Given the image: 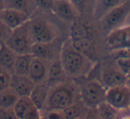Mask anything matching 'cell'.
Wrapping results in <instances>:
<instances>
[{
	"label": "cell",
	"mask_w": 130,
	"mask_h": 119,
	"mask_svg": "<svg viewBox=\"0 0 130 119\" xmlns=\"http://www.w3.org/2000/svg\"><path fill=\"white\" fill-rule=\"evenodd\" d=\"M59 60L67 77L74 81L86 77L94 67L93 60L75 50L69 38L62 43Z\"/></svg>",
	"instance_id": "cell-1"
},
{
	"label": "cell",
	"mask_w": 130,
	"mask_h": 119,
	"mask_svg": "<svg viewBox=\"0 0 130 119\" xmlns=\"http://www.w3.org/2000/svg\"><path fill=\"white\" fill-rule=\"evenodd\" d=\"M80 100L78 84L74 80L67 79L64 83L51 87L45 110H63Z\"/></svg>",
	"instance_id": "cell-2"
},
{
	"label": "cell",
	"mask_w": 130,
	"mask_h": 119,
	"mask_svg": "<svg viewBox=\"0 0 130 119\" xmlns=\"http://www.w3.org/2000/svg\"><path fill=\"white\" fill-rule=\"evenodd\" d=\"M27 29L33 44L50 43L58 39L60 31L58 28L43 16H32L27 21Z\"/></svg>",
	"instance_id": "cell-3"
},
{
	"label": "cell",
	"mask_w": 130,
	"mask_h": 119,
	"mask_svg": "<svg viewBox=\"0 0 130 119\" xmlns=\"http://www.w3.org/2000/svg\"><path fill=\"white\" fill-rule=\"evenodd\" d=\"M79 85L80 100L87 108H96L102 102L105 101L107 88L98 79H85Z\"/></svg>",
	"instance_id": "cell-4"
},
{
	"label": "cell",
	"mask_w": 130,
	"mask_h": 119,
	"mask_svg": "<svg viewBox=\"0 0 130 119\" xmlns=\"http://www.w3.org/2000/svg\"><path fill=\"white\" fill-rule=\"evenodd\" d=\"M4 44L16 54H30L33 43L28 33L27 22L12 30L11 35Z\"/></svg>",
	"instance_id": "cell-5"
},
{
	"label": "cell",
	"mask_w": 130,
	"mask_h": 119,
	"mask_svg": "<svg viewBox=\"0 0 130 119\" xmlns=\"http://www.w3.org/2000/svg\"><path fill=\"white\" fill-rule=\"evenodd\" d=\"M130 14V0H125L120 5L111 9L101 18L104 25L109 30L123 26L124 21Z\"/></svg>",
	"instance_id": "cell-6"
},
{
	"label": "cell",
	"mask_w": 130,
	"mask_h": 119,
	"mask_svg": "<svg viewBox=\"0 0 130 119\" xmlns=\"http://www.w3.org/2000/svg\"><path fill=\"white\" fill-rule=\"evenodd\" d=\"M105 101L119 110H128L130 90L126 85L107 88Z\"/></svg>",
	"instance_id": "cell-7"
},
{
	"label": "cell",
	"mask_w": 130,
	"mask_h": 119,
	"mask_svg": "<svg viewBox=\"0 0 130 119\" xmlns=\"http://www.w3.org/2000/svg\"><path fill=\"white\" fill-rule=\"evenodd\" d=\"M58 39L53 42H50V43L33 44L30 54L34 57L40 58L49 62L58 59L63 42L60 45H58Z\"/></svg>",
	"instance_id": "cell-8"
},
{
	"label": "cell",
	"mask_w": 130,
	"mask_h": 119,
	"mask_svg": "<svg viewBox=\"0 0 130 119\" xmlns=\"http://www.w3.org/2000/svg\"><path fill=\"white\" fill-rule=\"evenodd\" d=\"M54 16L64 22L72 23L78 19L80 14L68 0H54L52 12Z\"/></svg>",
	"instance_id": "cell-9"
},
{
	"label": "cell",
	"mask_w": 130,
	"mask_h": 119,
	"mask_svg": "<svg viewBox=\"0 0 130 119\" xmlns=\"http://www.w3.org/2000/svg\"><path fill=\"white\" fill-rule=\"evenodd\" d=\"M101 78V82L106 88L126 85L127 82V76L119 69L116 63L114 65L108 64L104 66L102 69Z\"/></svg>",
	"instance_id": "cell-10"
},
{
	"label": "cell",
	"mask_w": 130,
	"mask_h": 119,
	"mask_svg": "<svg viewBox=\"0 0 130 119\" xmlns=\"http://www.w3.org/2000/svg\"><path fill=\"white\" fill-rule=\"evenodd\" d=\"M106 43L111 51L122 47H130V25L111 30L106 38Z\"/></svg>",
	"instance_id": "cell-11"
},
{
	"label": "cell",
	"mask_w": 130,
	"mask_h": 119,
	"mask_svg": "<svg viewBox=\"0 0 130 119\" xmlns=\"http://www.w3.org/2000/svg\"><path fill=\"white\" fill-rule=\"evenodd\" d=\"M49 64L50 62L47 60L32 56L27 76L36 85L45 83L47 78V73H48Z\"/></svg>",
	"instance_id": "cell-12"
},
{
	"label": "cell",
	"mask_w": 130,
	"mask_h": 119,
	"mask_svg": "<svg viewBox=\"0 0 130 119\" xmlns=\"http://www.w3.org/2000/svg\"><path fill=\"white\" fill-rule=\"evenodd\" d=\"M30 17L26 14L13 9L5 8L0 12V20L12 30L27 23Z\"/></svg>",
	"instance_id": "cell-13"
},
{
	"label": "cell",
	"mask_w": 130,
	"mask_h": 119,
	"mask_svg": "<svg viewBox=\"0 0 130 119\" xmlns=\"http://www.w3.org/2000/svg\"><path fill=\"white\" fill-rule=\"evenodd\" d=\"M67 79V74L64 70L62 64L59 60V58L54 60L50 62L48 68V73H47V78L45 84L48 85L50 87H53L66 82Z\"/></svg>",
	"instance_id": "cell-14"
},
{
	"label": "cell",
	"mask_w": 130,
	"mask_h": 119,
	"mask_svg": "<svg viewBox=\"0 0 130 119\" xmlns=\"http://www.w3.org/2000/svg\"><path fill=\"white\" fill-rule=\"evenodd\" d=\"M51 87L45 83L38 84L36 85L34 89L32 90L29 99L32 101L33 105L38 109L42 113L44 112L45 108H46L47 100H48L49 93H50Z\"/></svg>",
	"instance_id": "cell-15"
},
{
	"label": "cell",
	"mask_w": 130,
	"mask_h": 119,
	"mask_svg": "<svg viewBox=\"0 0 130 119\" xmlns=\"http://www.w3.org/2000/svg\"><path fill=\"white\" fill-rule=\"evenodd\" d=\"M35 85L36 84L27 76L12 74L11 76L10 87H12L20 97H28Z\"/></svg>",
	"instance_id": "cell-16"
},
{
	"label": "cell",
	"mask_w": 130,
	"mask_h": 119,
	"mask_svg": "<svg viewBox=\"0 0 130 119\" xmlns=\"http://www.w3.org/2000/svg\"><path fill=\"white\" fill-rule=\"evenodd\" d=\"M5 8L13 9L22 12L32 17L37 12V6L34 0H4Z\"/></svg>",
	"instance_id": "cell-17"
},
{
	"label": "cell",
	"mask_w": 130,
	"mask_h": 119,
	"mask_svg": "<svg viewBox=\"0 0 130 119\" xmlns=\"http://www.w3.org/2000/svg\"><path fill=\"white\" fill-rule=\"evenodd\" d=\"M82 38H93V32L90 27L77 19L71 23L69 39L77 40Z\"/></svg>",
	"instance_id": "cell-18"
},
{
	"label": "cell",
	"mask_w": 130,
	"mask_h": 119,
	"mask_svg": "<svg viewBox=\"0 0 130 119\" xmlns=\"http://www.w3.org/2000/svg\"><path fill=\"white\" fill-rule=\"evenodd\" d=\"M16 56L17 54L13 51L7 47L5 44H2L0 46V67L12 75Z\"/></svg>",
	"instance_id": "cell-19"
},
{
	"label": "cell",
	"mask_w": 130,
	"mask_h": 119,
	"mask_svg": "<svg viewBox=\"0 0 130 119\" xmlns=\"http://www.w3.org/2000/svg\"><path fill=\"white\" fill-rule=\"evenodd\" d=\"M88 109L89 108L86 107L83 102L80 100L64 109L62 113L65 119H83Z\"/></svg>",
	"instance_id": "cell-20"
},
{
	"label": "cell",
	"mask_w": 130,
	"mask_h": 119,
	"mask_svg": "<svg viewBox=\"0 0 130 119\" xmlns=\"http://www.w3.org/2000/svg\"><path fill=\"white\" fill-rule=\"evenodd\" d=\"M31 59H32V55L30 54H17L15 62H14L12 74L19 75V76H27Z\"/></svg>",
	"instance_id": "cell-21"
},
{
	"label": "cell",
	"mask_w": 130,
	"mask_h": 119,
	"mask_svg": "<svg viewBox=\"0 0 130 119\" xmlns=\"http://www.w3.org/2000/svg\"><path fill=\"white\" fill-rule=\"evenodd\" d=\"M19 95L12 87H7L0 91V108L3 109H12L17 102Z\"/></svg>",
	"instance_id": "cell-22"
},
{
	"label": "cell",
	"mask_w": 130,
	"mask_h": 119,
	"mask_svg": "<svg viewBox=\"0 0 130 119\" xmlns=\"http://www.w3.org/2000/svg\"><path fill=\"white\" fill-rule=\"evenodd\" d=\"M98 113L102 119H118L122 110L115 109L106 101L102 102L100 105L96 107Z\"/></svg>",
	"instance_id": "cell-23"
},
{
	"label": "cell",
	"mask_w": 130,
	"mask_h": 119,
	"mask_svg": "<svg viewBox=\"0 0 130 119\" xmlns=\"http://www.w3.org/2000/svg\"><path fill=\"white\" fill-rule=\"evenodd\" d=\"M34 105H33L29 97H20L12 109H13L16 116L19 117V119H22L25 114Z\"/></svg>",
	"instance_id": "cell-24"
},
{
	"label": "cell",
	"mask_w": 130,
	"mask_h": 119,
	"mask_svg": "<svg viewBox=\"0 0 130 119\" xmlns=\"http://www.w3.org/2000/svg\"><path fill=\"white\" fill-rule=\"evenodd\" d=\"M125 0H96L95 4V8H96V12H101L100 19L109 12L111 9L118 6L119 5L124 2Z\"/></svg>",
	"instance_id": "cell-25"
},
{
	"label": "cell",
	"mask_w": 130,
	"mask_h": 119,
	"mask_svg": "<svg viewBox=\"0 0 130 119\" xmlns=\"http://www.w3.org/2000/svg\"><path fill=\"white\" fill-rule=\"evenodd\" d=\"M70 41L75 50L87 56L93 47V38H82V39L70 40Z\"/></svg>",
	"instance_id": "cell-26"
},
{
	"label": "cell",
	"mask_w": 130,
	"mask_h": 119,
	"mask_svg": "<svg viewBox=\"0 0 130 119\" xmlns=\"http://www.w3.org/2000/svg\"><path fill=\"white\" fill-rule=\"evenodd\" d=\"M76 9L79 14H85L92 5V0H68Z\"/></svg>",
	"instance_id": "cell-27"
},
{
	"label": "cell",
	"mask_w": 130,
	"mask_h": 119,
	"mask_svg": "<svg viewBox=\"0 0 130 119\" xmlns=\"http://www.w3.org/2000/svg\"><path fill=\"white\" fill-rule=\"evenodd\" d=\"M12 74L0 67V91L10 86Z\"/></svg>",
	"instance_id": "cell-28"
},
{
	"label": "cell",
	"mask_w": 130,
	"mask_h": 119,
	"mask_svg": "<svg viewBox=\"0 0 130 119\" xmlns=\"http://www.w3.org/2000/svg\"><path fill=\"white\" fill-rule=\"evenodd\" d=\"M37 6V11L51 14L54 0H34Z\"/></svg>",
	"instance_id": "cell-29"
},
{
	"label": "cell",
	"mask_w": 130,
	"mask_h": 119,
	"mask_svg": "<svg viewBox=\"0 0 130 119\" xmlns=\"http://www.w3.org/2000/svg\"><path fill=\"white\" fill-rule=\"evenodd\" d=\"M117 67L119 68L120 71L127 76V73L130 70V58H123V59L115 60Z\"/></svg>",
	"instance_id": "cell-30"
},
{
	"label": "cell",
	"mask_w": 130,
	"mask_h": 119,
	"mask_svg": "<svg viewBox=\"0 0 130 119\" xmlns=\"http://www.w3.org/2000/svg\"><path fill=\"white\" fill-rule=\"evenodd\" d=\"M115 60L130 58V47H122V48L115 49L111 51Z\"/></svg>",
	"instance_id": "cell-31"
},
{
	"label": "cell",
	"mask_w": 130,
	"mask_h": 119,
	"mask_svg": "<svg viewBox=\"0 0 130 119\" xmlns=\"http://www.w3.org/2000/svg\"><path fill=\"white\" fill-rule=\"evenodd\" d=\"M43 119H65L62 110L50 109L43 113Z\"/></svg>",
	"instance_id": "cell-32"
},
{
	"label": "cell",
	"mask_w": 130,
	"mask_h": 119,
	"mask_svg": "<svg viewBox=\"0 0 130 119\" xmlns=\"http://www.w3.org/2000/svg\"><path fill=\"white\" fill-rule=\"evenodd\" d=\"M12 33V30L8 28L3 21L0 20V43L4 44L5 40L9 37V36Z\"/></svg>",
	"instance_id": "cell-33"
},
{
	"label": "cell",
	"mask_w": 130,
	"mask_h": 119,
	"mask_svg": "<svg viewBox=\"0 0 130 119\" xmlns=\"http://www.w3.org/2000/svg\"><path fill=\"white\" fill-rule=\"evenodd\" d=\"M0 119H19L16 116L13 109L0 108Z\"/></svg>",
	"instance_id": "cell-34"
},
{
	"label": "cell",
	"mask_w": 130,
	"mask_h": 119,
	"mask_svg": "<svg viewBox=\"0 0 130 119\" xmlns=\"http://www.w3.org/2000/svg\"><path fill=\"white\" fill-rule=\"evenodd\" d=\"M83 119H102V117L100 116L96 108H90V109H88V111Z\"/></svg>",
	"instance_id": "cell-35"
},
{
	"label": "cell",
	"mask_w": 130,
	"mask_h": 119,
	"mask_svg": "<svg viewBox=\"0 0 130 119\" xmlns=\"http://www.w3.org/2000/svg\"><path fill=\"white\" fill-rule=\"evenodd\" d=\"M124 111L125 110H122L121 112H120V116H119L118 119H130V112L124 113Z\"/></svg>",
	"instance_id": "cell-36"
},
{
	"label": "cell",
	"mask_w": 130,
	"mask_h": 119,
	"mask_svg": "<svg viewBox=\"0 0 130 119\" xmlns=\"http://www.w3.org/2000/svg\"><path fill=\"white\" fill-rule=\"evenodd\" d=\"M5 9V1L4 0H0V12Z\"/></svg>",
	"instance_id": "cell-37"
},
{
	"label": "cell",
	"mask_w": 130,
	"mask_h": 119,
	"mask_svg": "<svg viewBox=\"0 0 130 119\" xmlns=\"http://www.w3.org/2000/svg\"><path fill=\"white\" fill-rule=\"evenodd\" d=\"M126 85H127V88L130 90V79H127V82H126Z\"/></svg>",
	"instance_id": "cell-38"
},
{
	"label": "cell",
	"mask_w": 130,
	"mask_h": 119,
	"mask_svg": "<svg viewBox=\"0 0 130 119\" xmlns=\"http://www.w3.org/2000/svg\"><path fill=\"white\" fill-rule=\"evenodd\" d=\"M127 79H130V70H129V72L127 73Z\"/></svg>",
	"instance_id": "cell-39"
},
{
	"label": "cell",
	"mask_w": 130,
	"mask_h": 119,
	"mask_svg": "<svg viewBox=\"0 0 130 119\" xmlns=\"http://www.w3.org/2000/svg\"><path fill=\"white\" fill-rule=\"evenodd\" d=\"M128 110H129V112H130V105H129V108H128Z\"/></svg>",
	"instance_id": "cell-40"
},
{
	"label": "cell",
	"mask_w": 130,
	"mask_h": 119,
	"mask_svg": "<svg viewBox=\"0 0 130 119\" xmlns=\"http://www.w3.org/2000/svg\"><path fill=\"white\" fill-rule=\"evenodd\" d=\"M1 45H2V44H1V43H0V46H1Z\"/></svg>",
	"instance_id": "cell-41"
}]
</instances>
